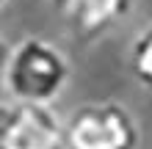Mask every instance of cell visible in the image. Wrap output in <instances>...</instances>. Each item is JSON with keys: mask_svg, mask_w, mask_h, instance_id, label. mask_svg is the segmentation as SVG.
<instances>
[{"mask_svg": "<svg viewBox=\"0 0 152 149\" xmlns=\"http://www.w3.org/2000/svg\"><path fill=\"white\" fill-rule=\"evenodd\" d=\"M130 3L133 0H69L61 11L80 39H97L130 11Z\"/></svg>", "mask_w": 152, "mask_h": 149, "instance_id": "277c9868", "label": "cell"}, {"mask_svg": "<svg viewBox=\"0 0 152 149\" xmlns=\"http://www.w3.org/2000/svg\"><path fill=\"white\" fill-rule=\"evenodd\" d=\"M69 83V61L53 41L28 36L11 47L3 86L14 102L53 105Z\"/></svg>", "mask_w": 152, "mask_h": 149, "instance_id": "6da1fadb", "label": "cell"}, {"mask_svg": "<svg viewBox=\"0 0 152 149\" xmlns=\"http://www.w3.org/2000/svg\"><path fill=\"white\" fill-rule=\"evenodd\" d=\"M0 149H66L64 119L50 105H0Z\"/></svg>", "mask_w": 152, "mask_h": 149, "instance_id": "3957f363", "label": "cell"}, {"mask_svg": "<svg viewBox=\"0 0 152 149\" xmlns=\"http://www.w3.org/2000/svg\"><path fill=\"white\" fill-rule=\"evenodd\" d=\"M8 55H11V50L6 47V41L0 39V83H3V75H6V64H8Z\"/></svg>", "mask_w": 152, "mask_h": 149, "instance_id": "8992f818", "label": "cell"}, {"mask_svg": "<svg viewBox=\"0 0 152 149\" xmlns=\"http://www.w3.org/2000/svg\"><path fill=\"white\" fill-rule=\"evenodd\" d=\"M56 3H58V6H61V8H64V6H66V3H69V0H56Z\"/></svg>", "mask_w": 152, "mask_h": 149, "instance_id": "52a82bcc", "label": "cell"}, {"mask_svg": "<svg viewBox=\"0 0 152 149\" xmlns=\"http://www.w3.org/2000/svg\"><path fill=\"white\" fill-rule=\"evenodd\" d=\"M130 72L141 89L152 94V22L136 36L130 47Z\"/></svg>", "mask_w": 152, "mask_h": 149, "instance_id": "5b68a950", "label": "cell"}, {"mask_svg": "<svg viewBox=\"0 0 152 149\" xmlns=\"http://www.w3.org/2000/svg\"><path fill=\"white\" fill-rule=\"evenodd\" d=\"M3 6H6V0H0V8H3Z\"/></svg>", "mask_w": 152, "mask_h": 149, "instance_id": "ba28073f", "label": "cell"}, {"mask_svg": "<svg viewBox=\"0 0 152 149\" xmlns=\"http://www.w3.org/2000/svg\"><path fill=\"white\" fill-rule=\"evenodd\" d=\"M66 149H136L141 130L133 113L113 100L83 102L64 119Z\"/></svg>", "mask_w": 152, "mask_h": 149, "instance_id": "7a4b0ae2", "label": "cell"}]
</instances>
